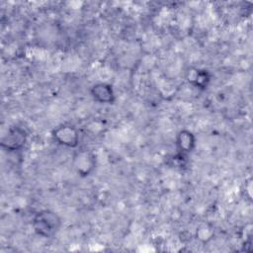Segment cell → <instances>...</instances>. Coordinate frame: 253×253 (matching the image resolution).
<instances>
[{"mask_svg": "<svg viewBox=\"0 0 253 253\" xmlns=\"http://www.w3.org/2000/svg\"><path fill=\"white\" fill-rule=\"evenodd\" d=\"M90 95L92 99L103 105H112L116 102V94L111 84L99 82L90 88Z\"/></svg>", "mask_w": 253, "mask_h": 253, "instance_id": "5", "label": "cell"}, {"mask_svg": "<svg viewBox=\"0 0 253 253\" xmlns=\"http://www.w3.org/2000/svg\"><path fill=\"white\" fill-rule=\"evenodd\" d=\"M28 138V133L25 128L21 126H11L6 134L1 138V147L8 152H16L21 150Z\"/></svg>", "mask_w": 253, "mask_h": 253, "instance_id": "4", "label": "cell"}, {"mask_svg": "<svg viewBox=\"0 0 253 253\" xmlns=\"http://www.w3.org/2000/svg\"><path fill=\"white\" fill-rule=\"evenodd\" d=\"M72 165L80 177H87L93 173L97 166L96 155L91 150L80 149L74 153Z\"/></svg>", "mask_w": 253, "mask_h": 253, "instance_id": "3", "label": "cell"}, {"mask_svg": "<svg viewBox=\"0 0 253 253\" xmlns=\"http://www.w3.org/2000/svg\"><path fill=\"white\" fill-rule=\"evenodd\" d=\"M61 217L53 211L42 210L35 213L32 226L35 233L42 238L54 237L61 227Z\"/></svg>", "mask_w": 253, "mask_h": 253, "instance_id": "1", "label": "cell"}, {"mask_svg": "<svg viewBox=\"0 0 253 253\" xmlns=\"http://www.w3.org/2000/svg\"><path fill=\"white\" fill-rule=\"evenodd\" d=\"M176 148L178 153L183 155H188L189 153L193 152L196 148L197 140L195 134L189 129H181L175 139Z\"/></svg>", "mask_w": 253, "mask_h": 253, "instance_id": "6", "label": "cell"}, {"mask_svg": "<svg viewBox=\"0 0 253 253\" xmlns=\"http://www.w3.org/2000/svg\"><path fill=\"white\" fill-rule=\"evenodd\" d=\"M213 235H214L213 226L208 222H204L200 224L197 227L196 233H195L196 239L203 244H207L208 242H210L213 238Z\"/></svg>", "mask_w": 253, "mask_h": 253, "instance_id": "8", "label": "cell"}, {"mask_svg": "<svg viewBox=\"0 0 253 253\" xmlns=\"http://www.w3.org/2000/svg\"><path fill=\"white\" fill-rule=\"evenodd\" d=\"M245 189H246V191H245V198H247L248 200H250L251 201V197H252V191H251V189H252V180L251 179H248L246 182H245Z\"/></svg>", "mask_w": 253, "mask_h": 253, "instance_id": "9", "label": "cell"}, {"mask_svg": "<svg viewBox=\"0 0 253 253\" xmlns=\"http://www.w3.org/2000/svg\"><path fill=\"white\" fill-rule=\"evenodd\" d=\"M51 136L57 144L67 148H76L80 141L78 129L69 124H62L54 127L51 131Z\"/></svg>", "mask_w": 253, "mask_h": 253, "instance_id": "2", "label": "cell"}, {"mask_svg": "<svg viewBox=\"0 0 253 253\" xmlns=\"http://www.w3.org/2000/svg\"><path fill=\"white\" fill-rule=\"evenodd\" d=\"M211 79V75L209 70L201 68H191L187 72V80L194 87L205 90Z\"/></svg>", "mask_w": 253, "mask_h": 253, "instance_id": "7", "label": "cell"}]
</instances>
